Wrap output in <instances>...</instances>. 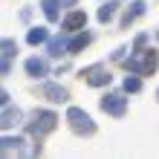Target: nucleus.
Returning a JSON list of instances; mask_svg holds the SVG:
<instances>
[{
	"label": "nucleus",
	"mask_w": 159,
	"mask_h": 159,
	"mask_svg": "<svg viewBox=\"0 0 159 159\" xmlns=\"http://www.w3.org/2000/svg\"><path fill=\"white\" fill-rule=\"evenodd\" d=\"M58 3H61V6H72L75 0H58Z\"/></svg>",
	"instance_id": "21"
},
{
	"label": "nucleus",
	"mask_w": 159,
	"mask_h": 159,
	"mask_svg": "<svg viewBox=\"0 0 159 159\" xmlns=\"http://www.w3.org/2000/svg\"><path fill=\"white\" fill-rule=\"evenodd\" d=\"M20 151H23V139H15V136L0 139V156H12V153H20Z\"/></svg>",
	"instance_id": "5"
},
{
	"label": "nucleus",
	"mask_w": 159,
	"mask_h": 159,
	"mask_svg": "<svg viewBox=\"0 0 159 159\" xmlns=\"http://www.w3.org/2000/svg\"><path fill=\"white\" fill-rule=\"evenodd\" d=\"M41 93H43L49 101H67V93H64V87H58V84H43Z\"/></svg>",
	"instance_id": "7"
},
{
	"label": "nucleus",
	"mask_w": 159,
	"mask_h": 159,
	"mask_svg": "<svg viewBox=\"0 0 159 159\" xmlns=\"http://www.w3.org/2000/svg\"><path fill=\"white\" fill-rule=\"evenodd\" d=\"M127 70L133 72V75H151V72L156 70V52H153V49H145V52L130 55Z\"/></svg>",
	"instance_id": "1"
},
{
	"label": "nucleus",
	"mask_w": 159,
	"mask_h": 159,
	"mask_svg": "<svg viewBox=\"0 0 159 159\" xmlns=\"http://www.w3.org/2000/svg\"><path fill=\"white\" fill-rule=\"evenodd\" d=\"M6 101H9V93H6L3 87H0V107H3V104H6Z\"/></svg>",
	"instance_id": "19"
},
{
	"label": "nucleus",
	"mask_w": 159,
	"mask_h": 159,
	"mask_svg": "<svg viewBox=\"0 0 159 159\" xmlns=\"http://www.w3.org/2000/svg\"><path fill=\"white\" fill-rule=\"evenodd\" d=\"M6 70H9V61H6V58H0V72H6Z\"/></svg>",
	"instance_id": "20"
},
{
	"label": "nucleus",
	"mask_w": 159,
	"mask_h": 159,
	"mask_svg": "<svg viewBox=\"0 0 159 159\" xmlns=\"http://www.w3.org/2000/svg\"><path fill=\"white\" fill-rule=\"evenodd\" d=\"M125 90H127V93H139V90H142V81L127 75V78H125Z\"/></svg>",
	"instance_id": "16"
},
{
	"label": "nucleus",
	"mask_w": 159,
	"mask_h": 159,
	"mask_svg": "<svg viewBox=\"0 0 159 159\" xmlns=\"http://www.w3.org/2000/svg\"><path fill=\"white\" fill-rule=\"evenodd\" d=\"M55 121H58V116H55V113H49V110H41V113H35V121L29 125V133L43 136V133H49V130L55 127Z\"/></svg>",
	"instance_id": "3"
},
{
	"label": "nucleus",
	"mask_w": 159,
	"mask_h": 159,
	"mask_svg": "<svg viewBox=\"0 0 159 159\" xmlns=\"http://www.w3.org/2000/svg\"><path fill=\"white\" fill-rule=\"evenodd\" d=\"M26 41H29V43H43L46 41V29H43V26H35V29L26 35Z\"/></svg>",
	"instance_id": "12"
},
{
	"label": "nucleus",
	"mask_w": 159,
	"mask_h": 159,
	"mask_svg": "<svg viewBox=\"0 0 159 159\" xmlns=\"http://www.w3.org/2000/svg\"><path fill=\"white\" fill-rule=\"evenodd\" d=\"M43 15L49 17V20H55V17H58V0H43Z\"/></svg>",
	"instance_id": "13"
},
{
	"label": "nucleus",
	"mask_w": 159,
	"mask_h": 159,
	"mask_svg": "<svg viewBox=\"0 0 159 159\" xmlns=\"http://www.w3.org/2000/svg\"><path fill=\"white\" fill-rule=\"evenodd\" d=\"M67 119H70V125H72L75 133H84V136H93V133H96V125H93V119L84 113V110L70 107V110H67Z\"/></svg>",
	"instance_id": "2"
},
{
	"label": "nucleus",
	"mask_w": 159,
	"mask_h": 159,
	"mask_svg": "<svg viewBox=\"0 0 159 159\" xmlns=\"http://www.w3.org/2000/svg\"><path fill=\"white\" fill-rule=\"evenodd\" d=\"M87 81L93 84V87H101V84H110V75H107L104 70H93L90 75H87Z\"/></svg>",
	"instance_id": "10"
},
{
	"label": "nucleus",
	"mask_w": 159,
	"mask_h": 159,
	"mask_svg": "<svg viewBox=\"0 0 159 159\" xmlns=\"http://www.w3.org/2000/svg\"><path fill=\"white\" fill-rule=\"evenodd\" d=\"M0 52L9 58V55H15V52H17V43H15V41H9V38H3V41H0Z\"/></svg>",
	"instance_id": "14"
},
{
	"label": "nucleus",
	"mask_w": 159,
	"mask_h": 159,
	"mask_svg": "<svg viewBox=\"0 0 159 159\" xmlns=\"http://www.w3.org/2000/svg\"><path fill=\"white\" fill-rule=\"evenodd\" d=\"M113 12H116V3L101 6V9H98V20H110V17H113Z\"/></svg>",
	"instance_id": "15"
},
{
	"label": "nucleus",
	"mask_w": 159,
	"mask_h": 159,
	"mask_svg": "<svg viewBox=\"0 0 159 159\" xmlns=\"http://www.w3.org/2000/svg\"><path fill=\"white\" fill-rule=\"evenodd\" d=\"M87 43H90V35H75V38L67 43V49H70V52H78V49H84Z\"/></svg>",
	"instance_id": "11"
},
{
	"label": "nucleus",
	"mask_w": 159,
	"mask_h": 159,
	"mask_svg": "<svg viewBox=\"0 0 159 159\" xmlns=\"http://www.w3.org/2000/svg\"><path fill=\"white\" fill-rule=\"evenodd\" d=\"M49 49H52V55H61V49H64V43H61V41H52V43H49Z\"/></svg>",
	"instance_id": "18"
},
{
	"label": "nucleus",
	"mask_w": 159,
	"mask_h": 159,
	"mask_svg": "<svg viewBox=\"0 0 159 159\" xmlns=\"http://www.w3.org/2000/svg\"><path fill=\"white\" fill-rule=\"evenodd\" d=\"M101 107H104V113H110V116H125L127 98H125V96H119V93H110V96L101 98Z\"/></svg>",
	"instance_id": "4"
},
{
	"label": "nucleus",
	"mask_w": 159,
	"mask_h": 159,
	"mask_svg": "<svg viewBox=\"0 0 159 159\" xmlns=\"http://www.w3.org/2000/svg\"><path fill=\"white\" fill-rule=\"evenodd\" d=\"M20 121V110H15V107H9L6 113H0V130H6V127H12Z\"/></svg>",
	"instance_id": "9"
},
{
	"label": "nucleus",
	"mask_w": 159,
	"mask_h": 159,
	"mask_svg": "<svg viewBox=\"0 0 159 159\" xmlns=\"http://www.w3.org/2000/svg\"><path fill=\"white\" fill-rule=\"evenodd\" d=\"M46 70H49V64H46L43 58H29L26 61V72H29V75H46Z\"/></svg>",
	"instance_id": "8"
},
{
	"label": "nucleus",
	"mask_w": 159,
	"mask_h": 159,
	"mask_svg": "<svg viewBox=\"0 0 159 159\" xmlns=\"http://www.w3.org/2000/svg\"><path fill=\"white\" fill-rule=\"evenodd\" d=\"M142 12H145V3H133V9H130V12H127V17H125V23H130L133 17H139Z\"/></svg>",
	"instance_id": "17"
},
{
	"label": "nucleus",
	"mask_w": 159,
	"mask_h": 159,
	"mask_svg": "<svg viewBox=\"0 0 159 159\" xmlns=\"http://www.w3.org/2000/svg\"><path fill=\"white\" fill-rule=\"evenodd\" d=\"M84 23H87V15H84V12H70L67 17H64V23H61V26L72 32V29H81Z\"/></svg>",
	"instance_id": "6"
}]
</instances>
